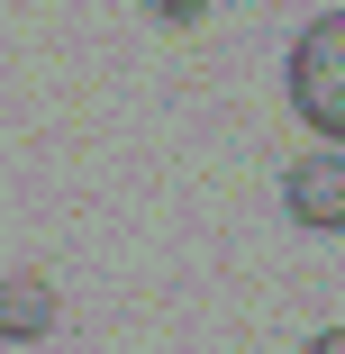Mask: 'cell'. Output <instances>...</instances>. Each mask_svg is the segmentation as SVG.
<instances>
[{
    "label": "cell",
    "mask_w": 345,
    "mask_h": 354,
    "mask_svg": "<svg viewBox=\"0 0 345 354\" xmlns=\"http://www.w3.org/2000/svg\"><path fill=\"white\" fill-rule=\"evenodd\" d=\"M282 209L309 236H345V146H318L282 173Z\"/></svg>",
    "instance_id": "2"
},
{
    "label": "cell",
    "mask_w": 345,
    "mask_h": 354,
    "mask_svg": "<svg viewBox=\"0 0 345 354\" xmlns=\"http://www.w3.org/2000/svg\"><path fill=\"white\" fill-rule=\"evenodd\" d=\"M300 354H345V327H318V336H309Z\"/></svg>",
    "instance_id": "4"
},
{
    "label": "cell",
    "mask_w": 345,
    "mask_h": 354,
    "mask_svg": "<svg viewBox=\"0 0 345 354\" xmlns=\"http://www.w3.org/2000/svg\"><path fill=\"white\" fill-rule=\"evenodd\" d=\"M291 109L327 136V146H345V10H327V19H309L300 37H291Z\"/></svg>",
    "instance_id": "1"
},
{
    "label": "cell",
    "mask_w": 345,
    "mask_h": 354,
    "mask_svg": "<svg viewBox=\"0 0 345 354\" xmlns=\"http://www.w3.org/2000/svg\"><path fill=\"white\" fill-rule=\"evenodd\" d=\"M55 318H64V300L46 272H0V345H37V336H55Z\"/></svg>",
    "instance_id": "3"
}]
</instances>
